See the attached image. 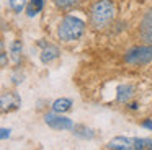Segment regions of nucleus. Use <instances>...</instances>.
<instances>
[{
    "label": "nucleus",
    "instance_id": "obj_16",
    "mask_svg": "<svg viewBox=\"0 0 152 150\" xmlns=\"http://www.w3.org/2000/svg\"><path fill=\"white\" fill-rule=\"evenodd\" d=\"M134 149H137V150L151 149V140H147V139H134Z\"/></svg>",
    "mask_w": 152,
    "mask_h": 150
},
{
    "label": "nucleus",
    "instance_id": "obj_13",
    "mask_svg": "<svg viewBox=\"0 0 152 150\" xmlns=\"http://www.w3.org/2000/svg\"><path fill=\"white\" fill-rule=\"evenodd\" d=\"M43 8V0H30L28 3V16H34Z\"/></svg>",
    "mask_w": 152,
    "mask_h": 150
},
{
    "label": "nucleus",
    "instance_id": "obj_6",
    "mask_svg": "<svg viewBox=\"0 0 152 150\" xmlns=\"http://www.w3.org/2000/svg\"><path fill=\"white\" fill-rule=\"evenodd\" d=\"M21 104V100L17 93H4L2 95V113H10V111L17 109Z\"/></svg>",
    "mask_w": 152,
    "mask_h": 150
},
{
    "label": "nucleus",
    "instance_id": "obj_15",
    "mask_svg": "<svg viewBox=\"0 0 152 150\" xmlns=\"http://www.w3.org/2000/svg\"><path fill=\"white\" fill-rule=\"evenodd\" d=\"M26 2H28V0H8V5H10V8L13 10L15 13H20L21 10L25 8Z\"/></svg>",
    "mask_w": 152,
    "mask_h": 150
},
{
    "label": "nucleus",
    "instance_id": "obj_17",
    "mask_svg": "<svg viewBox=\"0 0 152 150\" xmlns=\"http://www.w3.org/2000/svg\"><path fill=\"white\" fill-rule=\"evenodd\" d=\"M0 137H2V139H7V137H10V132L12 130L10 129H7V127H2V130H0Z\"/></svg>",
    "mask_w": 152,
    "mask_h": 150
},
{
    "label": "nucleus",
    "instance_id": "obj_8",
    "mask_svg": "<svg viewBox=\"0 0 152 150\" xmlns=\"http://www.w3.org/2000/svg\"><path fill=\"white\" fill-rule=\"evenodd\" d=\"M57 57H59V49H57L56 46H53V44L44 46L43 52H41V62H43V64H51V62L56 60Z\"/></svg>",
    "mask_w": 152,
    "mask_h": 150
},
{
    "label": "nucleus",
    "instance_id": "obj_2",
    "mask_svg": "<svg viewBox=\"0 0 152 150\" xmlns=\"http://www.w3.org/2000/svg\"><path fill=\"white\" fill-rule=\"evenodd\" d=\"M85 33V21L77 16H66L62 21L59 23V28H57V34L62 41L66 42H72L80 39Z\"/></svg>",
    "mask_w": 152,
    "mask_h": 150
},
{
    "label": "nucleus",
    "instance_id": "obj_14",
    "mask_svg": "<svg viewBox=\"0 0 152 150\" xmlns=\"http://www.w3.org/2000/svg\"><path fill=\"white\" fill-rule=\"evenodd\" d=\"M54 3H56V7L61 10H69V8H72V7H75L77 3H79V0H54Z\"/></svg>",
    "mask_w": 152,
    "mask_h": 150
},
{
    "label": "nucleus",
    "instance_id": "obj_1",
    "mask_svg": "<svg viewBox=\"0 0 152 150\" xmlns=\"http://www.w3.org/2000/svg\"><path fill=\"white\" fill-rule=\"evenodd\" d=\"M115 3L111 0H96L90 10V23L95 29L108 26L115 18Z\"/></svg>",
    "mask_w": 152,
    "mask_h": 150
},
{
    "label": "nucleus",
    "instance_id": "obj_4",
    "mask_svg": "<svg viewBox=\"0 0 152 150\" xmlns=\"http://www.w3.org/2000/svg\"><path fill=\"white\" fill-rule=\"evenodd\" d=\"M44 122L51 127V129H56V130H72L74 124L69 117L66 116H61V113H49L44 116Z\"/></svg>",
    "mask_w": 152,
    "mask_h": 150
},
{
    "label": "nucleus",
    "instance_id": "obj_20",
    "mask_svg": "<svg viewBox=\"0 0 152 150\" xmlns=\"http://www.w3.org/2000/svg\"><path fill=\"white\" fill-rule=\"evenodd\" d=\"M151 149H152V140H151Z\"/></svg>",
    "mask_w": 152,
    "mask_h": 150
},
{
    "label": "nucleus",
    "instance_id": "obj_7",
    "mask_svg": "<svg viewBox=\"0 0 152 150\" xmlns=\"http://www.w3.org/2000/svg\"><path fill=\"white\" fill-rule=\"evenodd\" d=\"M108 149L113 150H129V149H134V140L128 139V137H115L108 142Z\"/></svg>",
    "mask_w": 152,
    "mask_h": 150
},
{
    "label": "nucleus",
    "instance_id": "obj_3",
    "mask_svg": "<svg viewBox=\"0 0 152 150\" xmlns=\"http://www.w3.org/2000/svg\"><path fill=\"white\" fill-rule=\"evenodd\" d=\"M124 60L131 65H145L152 62V44L136 46L131 51L126 52Z\"/></svg>",
    "mask_w": 152,
    "mask_h": 150
},
{
    "label": "nucleus",
    "instance_id": "obj_5",
    "mask_svg": "<svg viewBox=\"0 0 152 150\" xmlns=\"http://www.w3.org/2000/svg\"><path fill=\"white\" fill-rule=\"evenodd\" d=\"M139 31H141V38L144 39L147 44H152V8L147 10L145 15L142 16Z\"/></svg>",
    "mask_w": 152,
    "mask_h": 150
},
{
    "label": "nucleus",
    "instance_id": "obj_11",
    "mask_svg": "<svg viewBox=\"0 0 152 150\" xmlns=\"http://www.w3.org/2000/svg\"><path fill=\"white\" fill-rule=\"evenodd\" d=\"M72 132H74V135L80 137V139H93L95 137V132L90 127H85V126H74Z\"/></svg>",
    "mask_w": 152,
    "mask_h": 150
},
{
    "label": "nucleus",
    "instance_id": "obj_12",
    "mask_svg": "<svg viewBox=\"0 0 152 150\" xmlns=\"http://www.w3.org/2000/svg\"><path fill=\"white\" fill-rule=\"evenodd\" d=\"M21 52H23V44H21V41L15 39V41L10 44V54H12V59H13L15 62H20Z\"/></svg>",
    "mask_w": 152,
    "mask_h": 150
},
{
    "label": "nucleus",
    "instance_id": "obj_19",
    "mask_svg": "<svg viewBox=\"0 0 152 150\" xmlns=\"http://www.w3.org/2000/svg\"><path fill=\"white\" fill-rule=\"evenodd\" d=\"M5 65H7V54L2 51V67H5Z\"/></svg>",
    "mask_w": 152,
    "mask_h": 150
},
{
    "label": "nucleus",
    "instance_id": "obj_10",
    "mask_svg": "<svg viewBox=\"0 0 152 150\" xmlns=\"http://www.w3.org/2000/svg\"><path fill=\"white\" fill-rule=\"evenodd\" d=\"M70 108H72V101H70L69 98H59V100H56L53 103V111L61 113V114L70 111Z\"/></svg>",
    "mask_w": 152,
    "mask_h": 150
},
{
    "label": "nucleus",
    "instance_id": "obj_9",
    "mask_svg": "<svg viewBox=\"0 0 152 150\" xmlns=\"http://www.w3.org/2000/svg\"><path fill=\"white\" fill-rule=\"evenodd\" d=\"M134 95V87L132 85H119L116 90V100L119 103H128Z\"/></svg>",
    "mask_w": 152,
    "mask_h": 150
},
{
    "label": "nucleus",
    "instance_id": "obj_18",
    "mask_svg": "<svg viewBox=\"0 0 152 150\" xmlns=\"http://www.w3.org/2000/svg\"><path fill=\"white\" fill-rule=\"evenodd\" d=\"M142 126H144L145 129H151V130H152V119H147V121H144V122H142Z\"/></svg>",
    "mask_w": 152,
    "mask_h": 150
}]
</instances>
